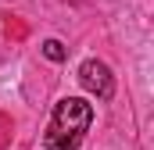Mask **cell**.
Instances as JSON below:
<instances>
[{"mask_svg":"<svg viewBox=\"0 0 154 150\" xmlns=\"http://www.w3.org/2000/svg\"><path fill=\"white\" fill-rule=\"evenodd\" d=\"M79 82H82V89H86L90 97H97V100H111V97H115V75H111V68H108L104 61H97V57L82 61Z\"/></svg>","mask_w":154,"mask_h":150,"instance_id":"2","label":"cell"},{"mask_svg":"<svg viewBox=\"0 0 154 150\" xmlns=\"http://www.w3.org/2000/svg\"><path fill=\"white\" fill-rule=\"evenodd\" d=\"M43 54H47V61H65V46L57 39H47L43 43Z\"/></svg>","mask_w":154,"mask_h":150,"instance_id":"3","label":"cell"},{"mask_svg":"<svg viewBox=\"0 0 154 150\" xmlns=\"http://www.w3.org/2000/svg\"><path fill=\"white\" fill-rule=\"evenodd\" d=\"M93 125V104L82 97H65L54 104L50 125L43 132V147L47 150H79L86 132Z\"/></svg>","mask_w":154,"mask_h":150,"instance_id":"1","label":"cell"}]
</instances>
